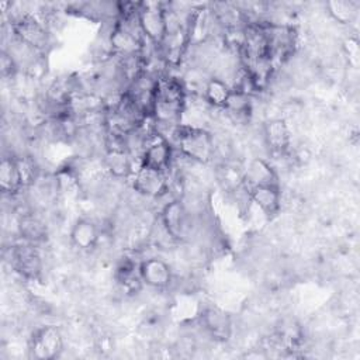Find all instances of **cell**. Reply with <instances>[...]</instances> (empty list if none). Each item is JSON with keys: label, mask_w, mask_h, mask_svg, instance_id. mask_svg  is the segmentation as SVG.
<instances>
[{"label": "cell", "mask_w": 360, "mask_h": 360, "mask_svg": "<svg viewBox=\"0 0 360 360\" xmlns=\"http://www.w3.org/2000/svg\"><path fill=\"white\" fill-rule=\"evenodd\" d=\"M0 70H1V76L4 79L13 76L17 72V63L15 59L11 53H7L6 51L1 52V58H0Z\"/></svg>", "instance_id": "obj_24"}, {"label": "cell", "mask_w": 360, "mask_h": 360, "mask_svg": "<svg viewBox=\"0 0 360 360\" xmlns=\"http://www.w3.org/2000/svg\"><path fill=\"white\" fill-rule=\"evenodd\" d=\"M15 159V165L18 169V174H20V180L24 187H30L32 186L39 174V169L35 163V160L31 156L27 155H20V156H14Z\"/></svg>", "instance_id": "obj_21"}, {"label": "cell", "mask_w": 360, "mask_h": 360, "mask_svg": "<svg viewBox=\"0 0 360 360\" xmlns=\"http://www.w3.org/2000/svg\"><path fill=\"white\" fill-rule=\"evenodd\" d=\"M0 188L7 195H14L22 188L14 156H4L0 162Z\"/></svg>", "instance_id": "obj_17"}, {"label": "cell", "mask_w": 360, "mask_h": 360, "mask_svg": "<svg viewBox=\"0 0 360 360\" xmlns=\"http://www.w3.org/2000/svg\"><path fill=\"white\" fill-rule=\"evenodd\" d=\"M104 167L115 179H127L134 174V156L125 145V138L108 135L104 153Z\"/></svg>", "instance_id": "obj_7"}, {"label": "cell", "mask_w": 360, "mask_h": 360, "mask_svg": "<svg viewBox=\"0 0 360 360\" xmlns=\"http://www.w3.org/2000/svg\"><path fill=\"white\" fill-rule=\"evenodd\" d=\"M250 200L269 218L278 214L281 207V191L278 184H263L248 190Z\"/></svg>", "instance_id": "obj_14"}, {"label": "cell", "mask_w": 360, "mask_h": 360, "mask_svg": "<svg viewBox=\"0 0 360 360\" xmlns=\"http://www.w3.org/2000/svg\"><path fill=\"white\" fill-rule=\"evenodd\" d=\"M13 269L27 280H38L42 273V257L35 243L21 240L11 246L10 252Z\"/></svg>", "instance_id": "obj_8"}, {"label": "cell", "mask_w": 360, "mask_h": 360, "mask_svg": "<svg viewBox=\"0 0 360 360\" xmlns=\"http://www.w3.org/2000/svg\"><path fill=\"white\" fill-rule=\"evenodd\" d=\"M174 139L180 153L193 162L207 165L215 156V142L211 132L204 128L179 124L174 127Z\"/></svg>", "instance_id": "obj_2"}, {"label": "cell", "mask_w": 360, "mask_h": 360, "mask_svg": "<svg viewBox=\"0 0 360 360\" xmlns=\"http://www.w3.org/2000/svg\"><path fill=\"white\" fill-rule=\"evenodd\" d=\"M186 105V87L179 77L159 76L156 80L153 118L162 124L179 125Z\"/></svg>", "instance_id": "obj_1"}, {"label": "cell", "mask_w": 360, "mask_h": 360, "mask_svg": "<svg viewBox=\"0 0 360 360\" xmlns=\"http://www.w3.org/2000/svg\"><path fill=\"white\" fill-rule=\"evenodd\" d=\"M115 278L117 281L127 290L139 287L142 284V280L139 277V263H135L132 259H122L115 270Z\"/></svg>", "instance_id": "obj_20"}, {"label": "cell", "mask_w": 360, "mask_h": 360, "mask_svg": "<svg viewBox=\"0 0 360 360\" xmlns=\"http://www.w3.org/2000/svg\"><path fill=\"white\" fill-rule=\"evenodd\" d=\"M132 188L143 197L159 198L169 191L167 172L138 166L132 174Z\"/></svg>", "instance_id": "obj_9"}, {"label": "cell", "mask_w": 360, "mask_h": 360, "mask_svg": "<svg viewBox=\"0 0 360 360\" xmlns=\"http://www.w3.org/2000/svg\"><path fill=\"white\" fill-rule=\"evenodd\" d=\"M263 139L273 155H284L291 145V134L283 118H271L263 125Z\"/></svg>", "instance_id": "obj_13"}, {"label": "cell", "mask_w": 360, "mask_h": 360, "mask_svg": "<svg viewBox=\"0 0 360 360\" xmlns=\"http://www.w3.org/2000/svg\"><path fill=\"white\" fill-rule=\"evenodd\" d=\"M13 32L17 41L32 52H45L51 44L45 22L31 13H24L13 22Z\"/></svg>", "instance_id": "obj_4"}, {"label": "cell", "mask_w": 360, "mask_h": 360, "mask_svg": "<svg viewBox=\"0 0 360 360\" xmlns=\"http://www.w3.org/2000/svg\"><path fill=\"white\" fill-rule=\"evenodd\" d=\"M18 232L22 240L31 243H39L46 238V226L45 224L32 214H24L18 219Z\"/></svg>", "instance_id": "obj_19"}, {"label": "cell", "mask_w": 360, "mask_h": 360, "mask_svg": "<svg viewBox=\"0 0 360 360\" xmlns=\"http://www.w3.org/2000/svg\"><path fill=\"white\" fill-rule=\"evenodd\" d=\"M232 94V87L219 77H211L204 87L205 101L215 108H225Z\"/></svg>", "instance_id": "obj_18"}, {"label": "cell", "mask_w": 360, "mask_h": 360, "mask_svg": "<svg viewBox=\"0 0 360 360\" xmlns=\"http://www.w3.org/2000/svg\"><path fill=\"white\" fill-rule=\"evenodd\" d=\"M69 238L76 249L82 252H90L98 243L100 231L94 221L89 218H79L73 222Z\"/></svg>", "instance_id": "obj_15"}, {"label": "cell", "mask_w": 360, "mask_h": 360, "mask_svg": "<svg viewBox=\"0 0 360 360\" xmlns=\"http://www.w3.org/2000/svg\"><path fill=\"white\" fill-rule=\"evenodd\" d=\"M160 221L166 233L174 240H183L188 229V214L181 200L174 198L165 204L160 211Z\"/></svg>", "instance_id": "obj_10"}, {"label": "cell", "mask_w": 360, "mask_h": 360, "mask_svg": "<svg viewBox=\"0 0 360 360\" xmlns=\"http://www.w3.org/2000/svg\"><path fill=\"white\" fill-rule=\"evenodd\" d=\"M326 8L330 17L340 24H350L356 15L354 6L350 1H345V0L328 1Z\"/></svg>", "instance_id": "obj_22"}, {"label": "cell", "mask_w": 360, "mask_h": 360, "mask_svg": "<svg viewBox=\"0 0 360 360\" xmlns=\"http://www.w3.org/2000/svg\"><path fill=\"white\" fill-rule=\"evenodd\" d=\"M343 49H345V55L349 59L350 66L357 68L359 66V60H360V49H359V41L357 38L349 37L345 44H343Z\"/></svg>", "instance_id": "obj_23"}, {"label": "cell", "mask_w": 360, "mask_h": 360, "mask_svg": "<svg viewBox=\"0 0 360 360\" xmlns=\"http://www.w3.org/2000/svg\"><path fill=\"white\" fill-rule=\"evenodd\" d=\"M63 350V338L55 325H42L34 329L28 340V352L32 359L52 360Z\"/></svg>", "instance_id": "obj_5"}, {"label": "cell", "mask_w": 360, "mask_h": 360, "mask_svg": "<svg viewBox=\"0 0 360 360\" xmlns=\"http://www.w3.org/2000/svg\"><path fill=\"white\" fill-rule=\"evenodd\" d=\"M173 159V146L166 136L158 131L146 132L138 158V166L169 172Z\"/></svg>", "instance_id": "obj_3"}, {"label": "cell", "mask_w": 360, "mask_h": 360, "mask_svg": "<svg viewBox=\"0 0 360 360\" xmlns=\"http://www.w3.org/2000/svg\"><path fill=\"white\" fill-rule=\"evenodd\" d=\"M243 183L246 190H249L263 184H278V180L271 165L264 159L256 158L248 165V169L243 174Z\"/></svg>", "instance_id": "obj_16"}, {"label": "cell", "mask_w": 360, "mask_h": 360, "mask_svg": "<svg viewBox=\"0 0 360 360\" xmlns=\"http://www.w3.org/2000/svg\"><path fill=\"white\" fill-rule=\"evenodd\" d=\"M139 277L142 284L155 290H163L170 285L173 273L169 263L165 260L159 257H149L139 262Z\"/></svg>", "instance_id": "obj_11"}, {"label": "cell", "mask_w": 360, "mask_h": 360, "mask_svg": "<svg viewBox=\"0 0 360 360\" xmlns=\"http://www.w3.org/2000/svg\"><path fill=\"white\" fill-rule=\"evenodd\" d=\"M167 11L159 3H141L138 10L139 28L149 42L159 46L167 32Z\"/></svg>", "instance_id": "obj_6"}, {"label": "cell", "mask_w": 360, "mask_h": 360, "mask_svg": "<svg viewBox=\"0 0 360 360\" xmlns=\"http://www.w3.org/2000/svg\"><path fill=\"white\" fill-rule=\"evenodd\" d=\"M201 325L205 332L218 342H226L232 333L231 316L219 307H207L201 314Z\"/></svg>", "instance_id": "obj_12"}]
</instances>
